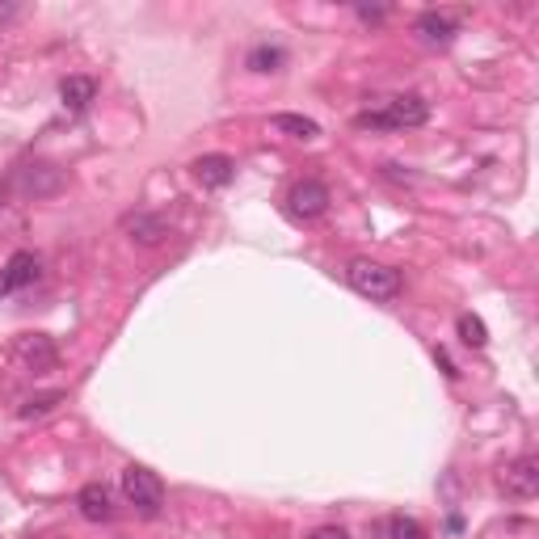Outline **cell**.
I'll use <instances>...</instances> for the list:
<instances>
[{
    "label": "cell",
    "mask_w": 539,
    "mask_h": 539,
    "mask_svg": "<svg viewBox=\"0 0 539 539\" xmlns=\"http://www.w3.org/2000/svg\"><path fill=\"white\" fill-rule=\"evenodd\" d=\"M123 497L144 518H156L161 506H165V485H161V476H156L152 468L131 464V468H123Z\"/></svg>",
    "instance_id": "3"
},
{
    "label": "cell",
    "mask_w": 539,
    "mask_h": 539,
    "mask_svg": "<svg viewBox=\"0 0 539 539\" xmlns=\"http://www.w3.org/2000/svg\"><path fill=\"white\" fill-rule=\"evenodd\" d=\"M34 278H38V257L34 253H13L9 266L0 270V299L13 295V291H22L26 283H34Z\"/></svg>",
    "instance_id": "8"
},
{
    "label": "cell",
    "mask_w": 539,
    "mask_h": 539,
    "mask_svg": "<svg viewBox=\"0 0 539 539\" xmlns=\"http://www.w3.org/2000/svg\"><path fill=\"white\" fill-rule=\"evenodd\" d=\"M9 17H17V5H0V22H9Z\"/></svg>",
    "instance_id": "20"
},
{
    "label": "cell",
    "mask_w": 539,
    "mask_h": 539,
    "mask_svg": "<svg viewBox=\"0 0 539 539\" xmlns=\"http://www.w3.org/2000/svg\"><path fill=\"white\" fill-rule=\"evenodd\" d=\"M59 401H64V392H47V396H34V401L22 405V417H38V413H51Z\"/></svg>",
    "instance_id": "17"
},
{
    "label": "cell",
    "mask_w": 539,
    "mask_h": 539,
    "mask_svg": "<svg viewBox=\"0 0 539 539\" xmlns=\"http://www.w3.org/2000/svg\"><path fill=\"white\" fill-rule=\"evenodd\" d=\"M308 539H350V535H346L342 527H316Z\"/></svg>",
    "instance_id": "18"
},
{
    "label": "cell",
    "mask_w": 539,
    "mask_h": 539,
    "mask_svg": "<svg viewBox=\"0 0 539 539\" xmlns=\"http://www.w3.org/2000/svg\"><path fill=\"white\" fill-rule=\"evenodd\" d=\"M459 337H464V346H472V350H481L485 342H489V329H485V321L481 316H459Z\"/></svg>",
    "instance_id": "16"
},
{
    "label": "cell",
    "mask_w": 539,
    "mask_h": 539,
    "mask_svg": "<svg viewBox=\"0 0 539 539\" xmlns=\"http://www.w3.org/2000/svg\"><path fill=\"white\" fill-rule=\"evenodd\" d=\"M388 539H430V535H426V527L417 523V518L392 514V518H388Z\"/></svg>",
    "instance_id": "15"
},
{
    "label": "cell",
    "mask_w": 539,
    "mask_h": 539,
    "mask_svg": "<svg viewBox=\"0 0 539 539\" xmlns=\"http://www.w3.org/2000/svg\"><path fill=\"white\" fill-rule=\"evenodd\" d=\"M17 354H22L26 363H34V367H51L55 363V346L47 342L43 333H26L22 342H17Z\"/></svg>",
    "instance_id": "12"
},
{
    "label": "cell",
    "mask_w": 539,
    "mask_h": 539,
    "mask_svg": "<svg viewBox=\"0 0 539 539\" xmlns=\"http://www.w3.org/2000/svg\"><path fill=\"white\" fill-rule=\"evenodd\" d=\"M274 131H283L291 139H316L321 135V127H316L312 118H304V114H274Z\"/></svg>",
    "instance_id": "13"
},
{
    "label": "cell",
    "mask_w": 539,
    "mask_h": 539,
    "mask_svg": "<svg viewBox=\"0 0 539 539\" xmlns=\"http://www.w3.org/2000/svg\"><path fill=\"white\" fill-rule=\"evenodd\" d=\"M291 215L295 219H316V215H325L329 211V186L325 182H316V177H308V182H299L291 190Z\"/></svg>",
    "instance_id": "5"
},
{
    "label": "cell",
    "mask_w": 539,
    "mask_h": 539,
    "mask_svg": "<svg viewBox=\"0 0 539 539\" xmlns=\"http://www.w3.org/2000/svg\"><path fill=\"white\" fill-rule=\"evenodd\" d=\"M123 228L135 236L139 245H161L165 241V219L161 215H148V211H135L123 219Z\"/></svg>",
    "instance_id": "11"
},
{
    "label": "cell",
    "mask_w": 539,
    "mask_h": 539,
    "mask_svg": "<svg viewBox=\"0 0 539 539\" xmlns=\"http://www.w3.org/2000/svg\"><path fill=\"white\" fill-rule=\"evenodd\" d=\"M358 17H363V22H384V17H388V9H358Z\"/></svg>",
    "instance_id": "19"
},
{
    "label": "cell",
    "mask_w": 539,
    "mask_h": 539,
    "mask_svg": "<svg viewBox=\"0 0 539 539\" xmlns=\"http://www.w3.org/2000/svg\"><path fill=\"white\" fill-rule=\"evenodd\" d=\"M190 169H194V177H198V182H203L207 190H219V186H228L232 177H236V161H232V156H224V152L198 156V161H194Z\"/></svg>",
    "instance_id": "7"
},
{
    "label": "cell",
    "mask_w": 539,
    "mask_h": 539,
    "mask_svg": "<svg viewBox=\"0 0 539 539\" xmlns=\"http://www.w3.org/2000/svg\"><path fill=\"white\" fill-rule=\"evenodd\" d=\"M430 118V102L417 93H405V97H392L384 110H363L354 118L358 127H371V131H405V127H422Z\"/></svg>",
    "instance_id": "1"
},
{
    "label": "cell",
    "mask_w": 539,
    "mask_h": 539,
    "mask_svg": "<svg viewBox=\"0 0 539 539\" xmlns=\"http://www.w3.org/2000/svg\"><path fill=\"white\" fill-rule=\"evenodd\" d=\"M346 283L367 299H396L401 295V270L379 266V262H371V257H354V262L346 266Z\"/></svg>",
    "instance_id": "2"
},
{
    "label": "cell",
    "mask_w": 539,
    "mask_h": 539,
    "mask_svg": "<svg viewBox=\"0 0 539 539\" xmlns=\"http://www.w3.org/2000/svg\"><path fill=\"white\" fill-rule=\"evenodd\" d=\"M283 64H287V51H283V47L262 43V47L249 51V68H253V72H278Z\"/></svg>",
    "instance_id": "14"
},
{
    "label": "cell",
    "mask_w": 539,
    "mask_h": 539,
    "mask_svg": "<svg viewBox=\"0 0 539 539\" xmlns=\"http://www.w3.org/2000/svg\"><path fill=\"white\" fill-rule=\"evenodd\" d=\"M59 97H64V110L81 114V110H89V102L97 97V81H93V76H64V81H59Z\"/></svg>",
    "instance_id": "9"
},
{
    "label": "cell",
    "mask_w": 539,
    "mask_h": 539,
    "mask_svg": "<svg viewBox=\"0 0 539 539\" xmlns=\"http://www.w3.org/2000/svg\"><path fill=\"white\" fill-rule=\"evenodd\" d=\"M413 34L422 38L426 47H447L451 38L459 34V22H455L451 13H438V9H430V13H422V17H417V22H413Z\"/></svg>",
    "instance_id": "6"
},
{
    "label": "cell",
    "mask_w": 539,
    "mask_h": 539,
    "mask_svg": "<svg viewBox=\"0 0 539 539\" xmlns=\"http://www.w3.org/2000/svg\"><path fill=\"white\" fill-rule=\"evenodd\" d=\"M502 489L510 497H535L539 493V459L535 455H523V459H514V464L502 468Z\"/></svg>",
    "instance_id": "4"
},
{
    "label": "cell",
    "mask_w": 539,
    "mask_h": 539,
    "mask_svg": "<svg viewBox=\"0 0 539 539\" xmlns=\"http://www.w3.org/2000/svg\"><path fill=\"white\" fill-rule=\"evenodd\" d=\"M76 506H81V514L89 518V523H110V518H114L106 485H85L81 493H76Z\"/></svg>",
    "instance_id": "10"
}]
</instances>
